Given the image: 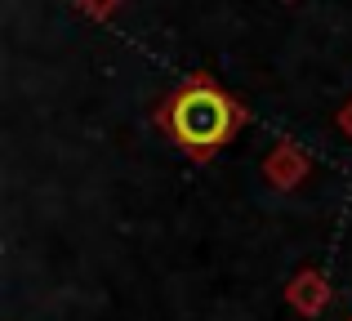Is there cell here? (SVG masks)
Wrapping results in <instances>:
<instances>
[{"label": "cell", "instance_id": "1", "mask_svg": "<svg viewBox=\"0 0 352 321\" xmlns=\"http://www.w3.org/2000/svg\"><path fill=\"white\" fill-rule=\"evenodd\" d=\"M170 139L192 157H214L241 125V107L210 80H188L161 112Z\"/></svg>", "mask_w": 352, "mask_h": 321}, {"label": "cell", "instance_id": "2", "mask_svg": "<svg viewBox=\"0 0 352 321\" xmlns=\"http://www.w3.org/2000/svg\"><path fill=\"white\" fill-rule=\"evenodd\" d=\"M285 304H290L294 313H303V317H317L321 308L330 304V281L321 277L317 268H303L299 277L285 286Z\"/></svg>", "mask_w": 352, "mask_h": 321}, {"label": "cell", "instance_id": "4", "mask_svg": "<svg viewBox=\"0 0 352 321\" xmlns=\"http://www.w3.org/2000/svg\"><path fill=\"white\" fill-rule=\"evenodd\" d=\"M344 121H348V130H352V107H348V116H344Z\"/></svg>", "mask_w": 352, "mask_h": 321}, {"label": "cell", "instance_id": "3", "mask_svg": "<svg viewBox=\"0 0 352 321\" xmlns=\"http://www.w3.org/2000/svg\"><path fill=\"white\" fill-rule=\"evenodd\" d=\"M267 174H272L276 188H294V183H299V174H303V161L299 157H272Z\"/></svg>", "mask_w": 352, "mask_h": 321}]
</instances>
